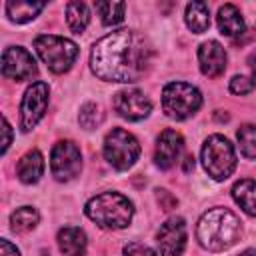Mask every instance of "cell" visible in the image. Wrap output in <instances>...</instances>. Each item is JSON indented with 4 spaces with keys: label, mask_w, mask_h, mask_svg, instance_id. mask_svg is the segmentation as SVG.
Returning a JSON list of instances; mask_svg holds the SVG:
<instances>
[{
    "label": "cell",
    "mask_w": 256,
    "mask_h": 256,
    "mask_svg": "<svg viewBox=\"0 0 256 256\" xmlns=\"http://www.w3.org/2000/svg\"><path fill=\"white\" fill-rule=\"evenodd\" d=\"M198 62H200V70H202L204 76H208V78L220 76L226 70V50H224V46L216 40H208V42L200 44Z\"/></svg>",
    "instance_id": "obj_14"
},
{
    "label": "cell",
    "mask_w": 256,
    "mask_h": 256,
    "mask_svg": "<svg viewBox=\"0 0 256 256\" xmlns=\"http://www.w3.org/2000/svg\"><path fill=\"white\" fill-rule=\"evenodd\" d=\"M58 248L64 256H84L86 254V234L78 226H64L58 230Z\"/></svg>",
    "instance_id": "obj_15"
},
{
    "label": "cell",
    "mask_w": 256,
    "mask_h": 256,
    "mask_svg": "<svg viewBox=\"0 0 256 256\" xmlns=\"http://www.w3.org/2000/svg\"><path fill=\"white\" fill-rule=\"evenodd\" d=\"M238 138V146L244 158L248 160H256V126L254 124H244L238 128L236 132Z\"/></svg>",
    "instance_id": "obj_24"
},
{
    "label": "cell",
    "mask_w": 256,
    "mask_h": 256,
    "mask_svg": "<svg viewBox=\"0 0 256 256\" xmlns=\"http://www.w3.org/2000/svg\"><path fill=\"white\" fill-rule=\"evenodd\" d=\"M34 48L46 68L54 74H64L72 68L74 60L78 58V46L56 34H40L34 38Z\"/></svg>",
    "instance_id": "obj_4"
},
{
    "label": "cell",
    "mask_w": 256,
    "mask_h": 256,
    "mask_svg": "<svg viewBox=\"0 0 256 256\" xmlns=\"http://www.w3.org/2000/svg\"><path fill=\"white\" fill-rule=\"evenodd\" d=\"M238 256H256V248H248V250H244V252H240Z\"/></svg>",
    "instance_id": "obj_33"
},
{
    "label": "cell",
    "mask_w": 256,
    "mask_h": 256,
    "mask_svg": "<svg viewBox=\"0 0 256 256\" xmlns=\"http://www.w3.org/2000/svg\"><path fill=\"white\" fill-rule=\"evenodd\" d=\"M38 72L36 60L22 46H8L2 52V74L4 78H12L16 82L30 80Z\"/></svg>",
    "instance_id": "obj_10"
},
{
    "label": "cell",
    "mask_w": 256,
    "mask_h": 256,
    "mask_svg": "<svg viewBox=\"0 0 256 256\" xmlns=\"http://www.w3.org/2000/svg\"><path fill=\"white\" fill-rule=\"evenodd\" d=\"M150 64V46L142 34L120 28L102 36L90 52L92 72L106 82H136Z\"/></svg>",
    "instance_id": "obj_1"
},
{
    "label": "cell",
    "mask_w": 256,
    "mask_h": 256,
    "mask_svg": "<svg viewBox=\"0 0 256 256\" xmlns=\"http://www.w3.org/2000/svg\"><path fill=\"white\" fill-rule=\"evenodd\" d=\"M156 242H158V252L160 256H180L186 248V222L180 216L168 218L158 234H156Z\"/></svg>",
    "instance_id": "obj_12"
},
{
    "label": "cell",
    "mask_w": 256,
    "mask_h": 256,
    "mask_svg": "<svg viewBox=\"0 0 256 256\" xmlns=\"http://www.w3.org/2000/svg\"><path fill=\"white\" fill-rule=\"evenodd\" d=\"M94 10L98 12L104 26H116L124 20V2H94Z\"/></svg>",
    "instance_id": "obj_23"
},
{
    "label": "cell",
    "mask_w": 256,
    "mask_h": 256,
    "mask_svg": "<svg viewBox=\"0 0 256 256\" xmlns=\"http://www.w3.org/2000/svg\"><path fill=\"white\" fill-rule=\"evenodd\" d=\"M192 168H194V158H192V156H186V160H184V170L190 172Z\"/></svg>",
    "instance_id": "obj_32"
},
{
    "label": "cell",
    "mask_w": 256,
    "mask_h": 256,
    "mask_svg": "<svg viewBox=\"0 0 256 256\" xmlns=\"http://www.w3.org/2000/svg\"><path fill=\"white\" fill-rule=\"evenodd\" d=\"M254 88H256V82L250 76H234L230 80V92L232 94L244 96V94H250Z\"/></svg>",
    "instance_id": "obj_26"
},
{
    "label": "cell",
    "mask_w": 256,
    "mask_h": 256,
    "mask_svg": "<svg viewBox=\"0 0 256 256\" xmlns=\"http://www.w3.org/2000/svg\"><path fill=\"white\" fill-rule=\"evenodd\" d=\"M216 22H218L220 34H224L228 38H234V36L244 34V18H242L240 10L234 4L220 6L218 16H216Z\"/></svg>",
    "instance_id": "obj_17"
},
{
    "label": "cell",
    "mask_w": 256,
    "mask_h": 256,
    "mask_svg": "<svg viewBox=\"0 0 256 256\" xmlns=\"http://www.w3.org/2000/svg\"><path fill=\"white\" fill-rule=\"evenodd\" d=\"M44 174V158L38 150H28L16 164V176L24 184H36Z\"/></svg>",
    "instance_id": "obj_16"
},
{
    "label": "cell",
    "mask_w": 256,
    "mask_h": 256,
    "mask_svg": "<svg viewBox=\"0 0 256 256\" xmlns=\"http://www.w3.org/2000/svg\"><path fill=\"white\" fill-rule=\"evenodd\" d=\"M202 166L214 180H226L236 170V152L228 138L212 134L202 146Z\"/></svg>",
    "instance_id": "obj_5"
},
{
    "label": "cell",
    "mask_w": 256,
    "mask_h": 256,
    "mask_svg": "<svg viewBox=\"0 0 256 256\" xmlns=\"http://www.w3.org/2000/svg\"><path fill=\"white\" fill-rule=\"evenodd\" d=\"M242 222L228 208L206 210L196 226V238L208 252H222L240 240Z\"/></svg>",
    "instance_id": "obj_2"
},
{
    "label": "cell",
    "mask_w": 256,
    "mask_h": 256,
    "mask_svg": "<svg viewBox=\"0 0 256 256\" xmlns=\"http://www.w3.org/2000/svg\"><path fill=\"white\" fill-rule=\"evenodd\" d=\"M248 64H250V70H252L254 76H256V50H252V52L248 54Z\"/></svg>",
    "instance_id": "obj_31"
},
{
    "label": "cell",
    "mask_w": 256,
    "mask_h": 256,
    "mask_svg": "<svg viewBox=\"0 0 256 256\" xmlns=\"http://www.w3.org/2000/svg\"><path fill=\"white\" fill-rule=\"evenodd\" d=\"M38 220H40V214L36 208L20 206L10 214V228L14 232H30L32 228H36Z\"/></svg>",
    "instance_id": "obj_21"
},
{
    "label": "cell",
    "mask_w": 256,
    "mask_h": 256,
    "mask_svg": "<svg viewBox=\"0 0 256 256\" xmlns=\"http://www.w3.org/2000/svg\"><path fill=\"white\" fill-rule=\"evenodd\" d=\"M112 104H114V110H116L122 118L130 120V122L144 120V118L152 112V102H150V98H148L144 92L136 90V88H126V90L116 92Z\"/></svg>",
    "instance_id": "obj_11"
},
{
    "label": "cell",
    "mask_w": 256,
    "mask_h": 256,
    "mask_svg": "<svg viewBox=\"0 0 256 256\" xmlns=\"http://www.w3.org/2000/svg\"><path fill=\"white\" fill-rule=\"evenodd\" d=\"M2 122H4V146H2V152H6L8 146H10V140H12V128H10L6 118H2Z\"/></svg>",
    "instance_id": "obj_30"
},
{
    "label": "cell",
    "mask_w": 256,
    "mask_h": 256,
    "mask_svg": "<svg viewBox=\"0 0 256 256\" xmlns=\"http://www.w3.org/2000/svg\"><path fill=\"white\" fill-rule=\"evenodd\" d=\"M186 26L194 32V34H202L208 30L210 26V10L206 2H190L186 6V14H184Z\"/></svg>",
    "instance_id": "obj_20"
},
{
    "label": "cell",
    "mask_w": 256,
    "mask_h": 256,
    "mask_svg": "<svg viewBox=\"0 0 256 256\" xmlns=\"http://www.w3.org/2000/svg\"><path fill=\"white\" fill-rule=\"evenodd\" d=\"M86 216L106 230H120L132 222L134 206L120 192H102L92 196L84 208Z\"/></svg>",
    "instance_id": "obj_3"
},
{
    "label": "cell",
    "mask_w": 256,
    "mask_h": 256,
    "mask_svg": "<svg viewBox=\"0 0 256 256\" xmlns=\"http://www.w3.org/2000/svg\"><path fill=\"white\" fill-rule=\"evenodd\" d=\"M232 198L248 216H256V182L254 180L250 178L238 180L232 186Z\"/></svg>",
    "instance_id": "obj_19"
},
{
    "label": "cell",
    "mask_w": 256,
    "mask_h": 256,
    "mask_svg": "<svg viewBox=\"0 0 256 256\" xmlns=\"http://www.w3.org/2000/svg\"><path fill=\"white\" fill-rule=\"evenodd\" d=\"M184 148V138L180 132L166 128L158 140H156V148H154V162L160 170H168L176 164V160L180 158Z\"/></svg>",
    "instance_id": "obj_13"
},
{
    "label": "cell",
    "mask_w": 256,
    "mask_h": 256,
    "mask_svg": "<svg viewBox=\"0 0 256 256\" xmlns=\"http://www.w3.org/2000/svg\"><path fill=\"white\" fill-rule=\"evenodd\" d=\"M66 22L74 34H82L90 22V12L84 2H68L66 4Z\"/></svg>",
    "instance_id": "obj_22"
},
{
    "label": "cell",
    "mask_w": 256,
    "mask_h": 256,
    "mask_svg": "<svg viewBox=\"0 0 256 256\" xmlns=\"http://www.w3.org/2000/svg\"><path fill=\"white\" fill-rule=\"evenodd\" d=\"M202 106V94L188 82H170L162 90V108L174 120H186Z\"/></svg>",
    "instance_id": "obj_6"
},
{
    "label": "cell",
    "mask_w": 256,
    "mask_h": 256,
    "mask_svg": "<svg viewBox=\"0 0 256 256\" xmlns=\"http://www.w3.org/2000/svg\"><path fill=\"white\" fill-rule=\"evenodd\" d=\"M122 256H158L150 246L142 244V242H130L124 246Z\"/></svg>",
    "instance_id": "obj_27"
},
{
    "label": "cell",
    "mask_w": 256,
    "mask_h": 256,
    "mask_svg": "<svg viewBox=\"0 0 256 256\" xmlns=\"http://www.w3.org/2000/svg\"><path fill=\"white\" fill-rule=\"evenodd\" d=\"M50 170L58 182H68L76 178L82 170L80 148L72 140H60L50 152Z\"/></svg>",
    "instance_id": "obj_8"
},
{
    "label": "cell",
    "mask_w": 256,
    "mask_h": 256,
    "mask_svg": "<svg viewBox=\"0 0 256 256\" xmlns=\"http://www.w3.org/2000/svg\"><path fill=\"white\" fill-rule=\"evenodd\" d=\"M44 2H30V0H10L6 2V14L12 22L16 24H24L34 20L42 10H44Z\"/></svg>",
    "instance_id": "obj_18"
},
{
    "label": "cell",
    "mask_w": 256,
    "mask_h": 256,
    "mask_svg": "<svg viewBox=\"0 0 256 256\" xmlns=\"http://www.w3.org/2000/svg\"><path fill=\"white\" fill-rule=\"evenodd\" d=\"M50 88L46 82H34L26 88L20 104V128L22 132H30L46 114Z\"/></svg>",
    "instance_id": "obj_9"
},
{
    "label": "cell",
    "mask_w": 256,
    "mask_h": 256,
    "mask_svg": "<svg viewBox=\"0 0 256 256\" xmlns=\"http://www.w3.org/2000/svg\"><path fill=\"white\" fill-rule=\"evenodd\" d=\"M0 256H20V250L6 238L0 240Z\"/></svg>",
    "instance_id": "obj_29"
},
{
    "label": "cell",
    "mask_w": 256,
    "mask_h": 256,
    "mask_svg": "<svg viewBox=\"0 0 256 256\" xmlns=\"http://www.w3.org/2000/svg\"><path fill=\"white\" fill-rule=\"evenodd\" d=\"M102 120H104V112H102L100 104H96V102H86V104L80 108L78 122H80L82 128L94 130V128H98V126L102 124Z\"/></svg>",
    "instance_id": "obj_25"
},
{
    "label": "cell",
    "mask_w": 256,
    "mask_h": 256,
    "mask_svg": "<svg viewBox=\"0 0 256 256\" xmlns=\"http://www.w3.org/2000/svg\"><path fill=\"white\" fill-rule=\"evenodd\" d=\"M104 158L116 170H128L136 164L140 156L138 140L124 128H112L104 138Z\"/></svg>",
    "instance_id": "obj_7"
},
{
    "label": "cell",
    "mask_w": 256,
    "mask_h": 256,
    "mask_svg": "<svg viewBox=\"0 0 256 256\" xmlns=\"http://www.w3.org/2000/svg\"><path fill=\"white\" fill-rule=\"evenodd\" d=\"M156 198H158L162 210H172V208L178 204V200H176L174 196H170L168 190H156Z\"/></svg>",
    "instance_id": "obj_28"
}]
</instances>
